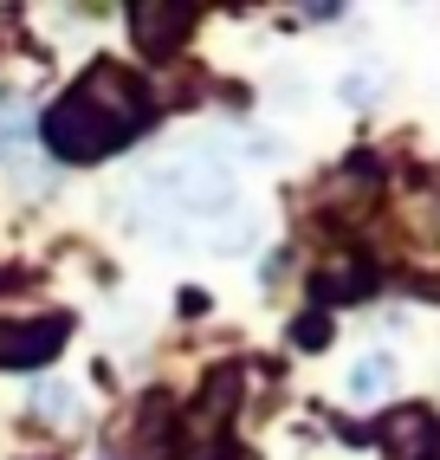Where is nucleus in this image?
<instances>
[{"label":"nucleus","mask_w":440,"mask_h":460,"mask_svg":"<svg viewBox=\"0 0 440 460\" xmlns=\"http://www.w3.org/2000/svg\"><path fill=\"white\" fill-rule=\"evenodd\" d=\"M58 337H66V324H46L40 337L33 331H0V363H26V357H52L58 350Z\"/></svg>","instance_id":"obj_4"},{"label":"nucleus","mask_w":440,"mask_h":460,"mask_svg":"<svg viewBox=\"0 0 440 460\" xmlns=\"http://www.w3.org/2000/svg\"><path fill=\"white\" fill-rule=\"evenodd\" d=\"M383 447H389V460H434L440 428H434L427 409H401V415L383 421Z\"/></svg>","instance_id":"obj_3"},{"label":"nucleus","mask_w":440,"mask_h":460,"mask_svg":"<svg viewBox=\"0 0 440 460\" xmlns=\"http://www.w3.org/2000/svg\"><path fill=\"white\" fill-rule=\"evenodd\" d=\"M318 292H324V298H350V292H363L356 260H330V272H318Z\"/></svg>","instance_id":"obj_8"},{"label":"nucleus","mask_w":440,"mask_h":460,"mask_svg":"<svg viewBox=\"0 0 440 460\" xmlns=\"http://www.w3.org/2000/svg\"><path fill=\"white\" fill-rule=\"evenodd\" d=\"M143 124H149V111H143L136 78L123 66H98L78 91L58 98V111H46V143L58 156H104Z\"/></svg>","instance_id":"obj_1"},{"label":"nucleus","mask_w":440,"mask_h":460,"mask_svg":"<svg viewBox=\"0 0 440 460\" xmlns=\"http://www.w3.org/2000/svg\"><path fill=\"white\" fill-rule=\"evenodd\" d=\"M253 221H246V214L240 208H227V214H220V221L207 227V247H220V253H240V247H253Z\"/></svg>","instance_id":"obj_6"},{"label":"nucleus","mask_w":440,"mask_h":460,"mask_svg":"<svg viewBox=\"0 0 440 460\" xmlns=\"http://www.w3.org/2000/svg\"><path fill=\"white\" fill-rule=\"evenodd\" d=\"M389 389H395V363H389L383 350H375V357H363L356 370H350V395H356V402H383Z\"/></svg>","instance_id":"obj_5"},{"label":"nucleus","mask_w":440,"mask_h":460,"mask_svg":"<svg viewBox=\"0 0 440 460\" xmlns=\"http://www.w3.org/2000/svg\"><path fill=\"white\" fill-rule=\"evenodd\" d=\"M26 124H33V117H26V104H0V149H7Z\"/></svg>","instance_id":"obj_9"},{"label":"nucleus","mask_w":440,"mask_h":460,"mask_svg":"<svg viewBox=\"0 0 440 460\" xmlns=\"http://www.w3.org/2000/svg\"><path fill=\"white\" fill-rule=\"evenodd\" d=\"M26 402H33L40 415H52V421H58V415H72V402H78V395H72L66 383H58V376H40V383H33V395H26Z\"/></svg>","instance_id":"obj_7"},{"label":"nucleus","mask_w":440,"mask_h":460,"mask_svg":"<svg viewBox=\"0 0 440 460\" xmlns=\"http://www.w3.org/2000/svg\"><path fill=\"white\" fill-rule=\"evenodd\" d=\"M188 26H195V13H188V7H130V40H136L149 58H169V52L188 40Z\"/></svg>","instance_id":"obj_2"},{"label":"nucleus","mask_w":440,"mask_h":460,"mask_svg":"<svg viewBox=\"0 0 440 460\" xmlns=\"http://www.w3.org/2000/svg\"><path fill=\"white\" fill-rule=\"evenodd\" d=\"M298 344H304V350H318V344H330V318H324V312H311V318L298 324Z\"/></svg>","instance_id":"obj_10"}]
</instances>
